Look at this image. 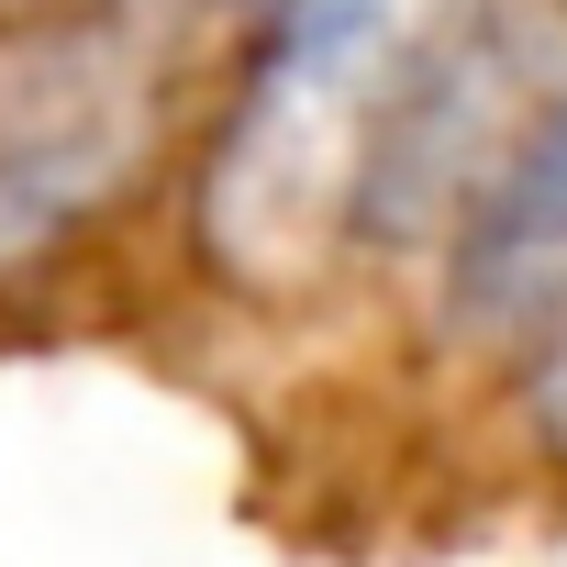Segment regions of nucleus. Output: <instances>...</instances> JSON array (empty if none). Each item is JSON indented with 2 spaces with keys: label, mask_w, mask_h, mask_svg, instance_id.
I'll return each instance as SVG.
<instances>
[{
  "label": "nucleus",
  "mask_w": 567,
  "mask_h": 567,
  "mask_svg": "<svg viewBox=\"0 0 567 567\" xmlns=\"http://www.w3.org/2000/svg\"><path fill=\"white\" fill-rule=\"evenodd\" d=\"M445 23L456 0H267L245 23L234 90L189 178V234L234 290L290 301L357 267V178Z\"/></svg>",
  "instance_id": "f257e3e1"
},
{
  "label": "nucleus",
  "mask_w": 567,
  "mask_h": 567,
  "mask_svg": "<svg viewBox=\"0 0 567 567\" xmlns=\"http://www.w3.org/2000/svg\"><path fill=\"white\" fill-rule=\"evenodd\" d=\"M434 323L478 357H534L567 323V79L434 245Z\"/></svg>",
  "instance_id": "f03ea898"
},
{
  "label": "nucleus",
  "mask_w": 567,
  "mask_h": 567,
  "mask_svg": "<svg viewBox=\"0 0 567 567\" xmlns=\"http://www.w3.org/2000/svg\"><path fill=\"white\" fill-rule=\"evenodd\" d=\"M145 156V79L123 56L68 68L23 112H0V278L68 245Z\"/></svg>",
  "instance_id": "7ed1b4c3"
},
{
  "label": "nucleus",
  "mask_w": 567,
  "mask_h": 567,
  "mask_svg": "<svg viewBox=\"0 0 567 567\" xmlns=\"http://www.w3.org/2000/svg\"><path fill=\"white\" fill-rule=\"evenodd\" d=\"M523 423H534V445H545V456H567V323L523 357Z\"/></svg>",
  "instance_id": "20e7f679"
},
{
  "label": "nucleus",
  "mask_w": 567,
  "mask_h": 567,
  "mask_svg": "<svg viewBox=\"0 0 567 567\" xmlns=\"http://www.w3.org/2000/svg\"><path fill=\"white\" fill-rule=\"evenodd\" d=\"M267 0H145V23H256Z\"/></svg>",
  "instance_id": "39448f33"
},
{
  "label": "nucleus",
  "mask_w": 567,
  "mask_h": 567,
  "mask_svg": "<svg viewBox=\"0 0 567 567\" xmlns=\"http://www.w3.org/2000/svg\"><path fill=\"white\" fill-rule=\"evenodd\" d=\"M23 12H45V0H0V23H23Z\"/></svg>",
  "instance_id": "423d86ee"
}]
</instances>
